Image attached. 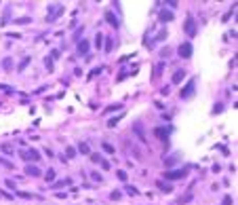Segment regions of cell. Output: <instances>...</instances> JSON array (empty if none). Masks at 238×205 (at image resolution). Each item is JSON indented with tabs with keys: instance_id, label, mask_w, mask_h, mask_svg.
<instances>
[{
	"instance_id": "1",
	"label": "cell",
	"mask_w": 238,
	"mask_h": 205,
	"mask_svg": "<svg viewBox=\"0 0 238 205\" xmlns=\"http://www.w3.org/2000/svg\"><path fill=\"white\" fill-rule=\"evenodd\" d=\"M63 13V4H51L48 7V13H46V21H57V17Z\"/></svg>"
},
{
	"instance_id": "2",
	"label": "cell",
	"mask_w": 238,
	"mask_h": 205,
	"mask_svg": "<svg viewBox=\"0 0 238 205\" xmlns=\"http://www.w3.org/2000/svg\"><path fill=\"white\" fill-rule=\"evenodd\" d=\"M188 169L183 167V169H171V171H164V180L171 182V180H179V178H186Z\"/></svg>"
},
{
	"instance_id": "3",
	"label": "cell",
	"mask_w": 238,
	"mask_h": 205,
	"mask_svg": "<svg viewBox=\"0 0 238 205\" xmlns=\"http://www.w3.org/2000/svg\"><path fill=\"white\" fill-rule=\"evenodd\" d=\"M183 30H186L188 36H196V19H194L192 15H190L186 21H183Z\"/></svg>"
},
{
	"instance_id": "4",
	"label": "cell",
	"mask_w": 238,
	"mask_h": 205,
	"mask_svg": "<svg viewBox=\"0 0 238 205\" xmlns=\"http://www.w3.org/2000/svg\"><path fill=\"white\" fill-rule=\"evenodd\" d=\"M194 93H196V78H192L190 83L186 85V89L181 91V97H183V99H188V97H192Z\"/></svg>"
},
{
	"instance_id": "5",
	"label": "cell",
	"mask_w": 238,
	"mask_h": 205,
	"mask_svg": "<svg viewBox=\"0 0 238 205\" xmlns=\"http://www.w3.org/2000/svg\"><path fill=\"white\" fill-rule=\"evenodd\" d=\"M133 131H135V136H137L139 140H141V142H145V129H143V123L141 121H137V123H133Z\"/></svg>"
},
{
	"instance_id": "6",
	"label": "cell",
	"mask_w": 238,
	"mask_h": 205,
	"mask_svg": "<svg viewBox=\"0 0 238 205\" xmlns=\"http://www.w3.org/2000/svg\"><path fill=\"white\" fill-rule=\"evenodd\" d=\"M179 55L183 59L192 57V45H190V42H181V45H179Z\"/></svg>"
},
{
	"instance_id": "7",
	"label": "cell",
	"mask_w": 238,
	"mask_h": 205,
	"mask_svg": "<svg viewBox=\"0 0 238 205\" xmlns=\"http://www.w3.org/2000/svg\"><path fill=\"white\" fill-rule=\"evenodd\" d=\"M21 159H25V161H34V163H36V161L40 159V154H38V150L32 148V150H25V152H21Z\"/></svg>"
},
{
	"instance_id": "8",
	"label": "cell",
	"mask_w": 238,
	"mask_h": 205,
	"mask_svg": "<svg viewBox=\"0 0 238 205\" xmlns=\"http://www.w3.org/2000/svg\"><path fill=\"white\" fill-rule=\"evenodd\" d=\"M169 133H171V129H166V127H156L154 129V136L158 138V140H166V138H169Z\"/></svg>"
},
{
	"instance_id": "9",
	"label": "cell",
	"mask_w": 238,
	"mask_h": 205,
	"mask_svg": "<svg viewBox=\"0 0 238 205\" xmlns=\"http://www.w3.org/2000/svg\"><path fill=\"white\" fill-rule=\"evenodd\" d=\"M158 19L162 21V23H169V21H173V11H166V9H162L160 13H158Z\"/></svg>"
},
{
	"instance_id": "10",
	"label": "cell",
	"mask_w": 238,
	"mask_h": 205,
	"mask_svg": "<svg viewBox=\"0 0 238 205\" xmlns=\"http://www.w3.org/2000/svg\"><path fill=\"white\" fill-rule=\"evenodd\" d=\"M156 186H158V188H160V190H162V192H173V184H171V182H164V180H158V182H156Z\"/></svg>"
},
{
	"instance_id": "11",
	"label": "cell",
	"mask_w": 238,
	"mask_h": 205,
	"mask_svg": "<svg viewBox=\"0 0 238 205\" xmlns=\"http://www.w3.org/2000/svg\"><path fill=\"white\" fill-rule=\"evenodd\" d=\"M105 19L110 21V25H114V28H118V25H120V21H118V17H116L114 13H112V11H107V13H105Z\"/></svg>"
},
{
	"instance_id": "12",
	"label": "cell",
	"mask_w": 238,
	"mask_h": 205,
	"mask_svg": "<svg viewBox=\"0 0 238 205\" xmlns=\"http://www.w3.org/2000/svg\"><path fill=\"white\" fill-rule=\"evenodd\" d=\"M25 174L32 176V178H38V176H40V169H38L36 165H28V167H25Z\"/></svg>"
},
{
	"instance_id": "13",
	"label": "cell",
	"mask_w": 238,
	"mask_h": 205,
	"mask_svg": "<svg viewBox=\"0 0 238 205\" xmlns=\"http://www.w3.org/2000/svg\"><path fill=\"white\" fill-rule=\"evenodd\" d=\"M183 76H186V72H183V70H177V72L175 74H173V85H177V83H181V80H183Z\"/></svg>"
},
{
	"instance_id": "14",
	"label": "cell",
	"mask_w": 238,
	"mask_h": 205,
	"mask_svg": "<svg viewBox=\"0 0 238 205\" xmlns=\"http://www.w3.org/2000/svg\"><path fill=\"white\" fill-rule=\"evenodd\" d=\"M78 152H80V154H91L89 144H86V142H80V144H78Z\"/></svg>"
},
{
	"instance_id": "15",
	"label": "cell",
	"mask_w": 238,
	"mask_h": 205,
	"mask_svg": "<svg viewBox=\"0 0 238 205\" xmlns=\"http://www.w3.org/2000/svg\"><path fill=\"white\" fill-rule=\"evenodd\" d=\"M86 51H89V40H80L78 42V53L82 55V53H86Z\"/></svg>"
},
{
	"instance_id": "16",
	"label": "cell",
	"mask_w": 238,
	"mask_h": 205,
	"mask_svg": "<svg viewBox=\"0 0 238 205\" xmlns=\"http://www.w3.org/2000/svg\"><path fill=\"white\" fill-rule=\"evenodd\" d=\"M66 154H68V159H74V156H76V148L68 146V148H66Z\"/></svg>"
},
{
	"instance_id": "17",
	"label": "cell",
	"mask_w": 238,
	"mask_h": 205,
	"mask_svg": "<svg viewBox=\"0 0 238 205\" xmlns=\"http://www.w3.org/2000/svg\"><path fill=\"white\" fill-rule=\"evenodd\" d=\"M101 45H103V34H97V38H95V47H97V49H101Z\"/></svg>"
},
{
	"instance_id": "18",
	"label": "cell",
	"mask_w": 238,
	"mask_h": 205,
	"mask_svg": "<svg viewBox=\"0 0 238 205\" xmlns=\"http://www.w3.org/2000/svg\"><path fill=\"white\" fill-rule=\"evenodd\" d=\"M2 66H4V72H11V68H13V61H11V59H4Z\"/></svg>"
},
{
	"instance_id": "19",
	"label": "cell",
	"mask_w": 238,
	"mask_h": 205,
	"mask_svg": "<svg viewBox=\"0 0 238 205\" xmlns=\"http://www.w3.org/2000/svg\"><path fill=\"white\" fill-rule=\"evenodd\" d=\"M44 178H46V182H53V180H55V169H48Z\"/></svg>"
},
{
	"instance_id": "20",
	"label": "cell",
	"mask_w": 238,
	"mask_h": 205,
	"mask_svg": "<svg viewBox=\"0 0 238 205\" xmlns=\"http://www.w3.org/2000/svg\"><path fill=\"white\" fill-rule=\"evenodd\" d=\"M0 150H2V152H7V154H13V146H9V144H2Z\"/></svg>"
},
{
	"instance_id": "21",
	"label": "cell",
	"mask_w": 238,
	"mask_h": 205,
	"mask_svg": "<svg viewBox=\"0 0 238 205\" xmlns=\"http://www.w3.org/2000/svg\"><path fill=\"white\" fill-rule=\"evenodd\" d=\"M66 184H70V180L66 178V180H59V182H55L53 184V188H61V186H66Z\"/></svg>"
},
{
	"instance_id": "22",
	"label": "cell",
	"mask_w": 238,
	"mask_h": 205,
	"mask_svg": "<svg viewBox=\"0 0 238 205\" xmlns=\"http://www.w3.org/2000/svg\"><path fill=\"white\" fill-rule=\"evenodd\" d=\"M112 45H114V40H112V36H107V42H105V53L112 51Z\"/></svg>"
},
{
	"instance_id": "23",
	"label": "cell",
	"mask_w": 238,
	"mask_h": 205,
	"mask_svg": "<svg viewBox=\"0 0 238 205\" xmlns=\"http://www.w3.org/2000/svg\"><path fill=\"white\" fill-rule=\"evenodd\" d=\"M232 203H234V199H232L230 195H228V197H223V201H221V205H232Z\"/></svg>"
},
{
	"instance_id": "24",
	"label": "cell",
	"mask_w": 238,
	"mask_h": 205,
	"mask_svg": "<svg viewBox=\"0 0 238 205\" xmlns=\"http://www.w3.org/2000/svg\"><path fill=\"white\" fill-rule=\"evenodd\" d=\"M116 176H118V180L127 182V171H116Z\"/></svg>"
},
{
	"instance_id": "25",
	"label": "cell",
	"mask_w": 238,
	"mask_h": 205,
	"mask_svg": "<svg viewBox=\"0 0 238 205\" xmlns=\"http://www.w3.org/2000/svg\"><path fill=\"white\" fill-rule=\"evenodd\" d=\"M91 178H93L95 182H99V184H101V182H103V178H101L99 174H95V171H93V174H91Z\"/></svg>"
},
{
	"instance_id": "26",
	"label": "cell",
	"mask_w": 238,
	"mask_h": 205,
	"mask_svg": "<svg viewBox=\"0 0 238 205\" xmlns=\"http://www.w3.org/2000/svg\"><path fill=\"white\" fill-rule=\"evenodd\" d=\"M122 195H120V192H118V190H114V192H112V195H110V199H112V201H118V199H120Z\"/></svg>"
},
{
	"instance_id": "27",
	"label": "cell",
	"mask_w": 238,
	"mask_h": 205,
	"mask_svg": "<svg viewBox=\"0 0 238 205\" xmlns=\"http://www.w3.org/2000/svg\"><path fill=\"white\" fill-rule=\"evenodd\" d=\"M177 159H179V156H171V159H164V163L166 165H173V163H177Z\"/></svg>"
},
{
	"instance_id": "28",
	"label": "cell",
	"mask_w": 238,
	"mask_h": 205,
	"mask_svg": "<svg viewBox=\"0 0 238 205\" xmlns=\"http://www.w3.org/2000/svg\"><path fill=\"white\" fill-rule=\"evenodd\" d=\"M166 36H169V34H166V30H162V32H160V34H158V36H156V40H164V38H166Z\"/></svg>"
},
{
	"instance_id": "29",
	"label": "cell",
	"mask_w": 238,
	"mask_h": 205,
	"mask_svg": "<svg viewBox=\"0 0 238 205\" xmlns=\"http://www.w3.org/2000/svg\"><path fill=\"white\" fill-rule=\"evenodd\" d=\"M91 159H93L95 163H99V165H101V161H103V159H101V154H91Z\"/></svg>"
},
{
	"instance_id": "30",
	"label": "cell",
	"mask_w": 238,
	"mask_h": 205,
	"mask_svg": "<svg viewBox=\"0 0 238 205\" xmlns=\"http://www.w3.org/2000/svg\"><path fill=\"white\" fill-rule=\"evenodd\" d=\"M127 195H137V188H133V186H127Z\"/></svg>"
},
{
	"instance_id": "31",
	"label": "cell",
	"mask_w": 238,
	"mask_h": 205,
	"mask_svg": "<svg viewBox=\"0 0 238 205\" xmlns=\"http://www.w3.org/2000/svg\"><path fill=\"white\" fill-rule=\"evenodd\" d=\"M114 110H122V106L116 104V106H110V108H107V112H114Z\"/></svg>"
},
{
	"instance_id": "32",
	"label": "cell",
	"mask_w": 238,
	"mask_h": 205,
	"mask_svg": "<svg viewBox=\"0 0 238 205\" xmlns=\"http://www.w3.org/2000/svg\"><path fill=\"white\" fill-rule=\"evenodd\" d=\"M103 150H105V152H110V154H114V148H112L110 144H103Z\"/></svg>"
},
{
	"instance_id": "33",
	"label": "cell",
	"mask_w": 238,
	"mask_h": 205,
	"mask_svg": "<svg viewBox=\"0 0 238 205\" xmlns=\"http://www.w3.org/2000/svg\"><path fill=\"white\" fill-rule=\"evenodd\" d=\"M7 186L11 188V190H15V182H13V180H7Z\"/></svg>"
}]
</instances>
